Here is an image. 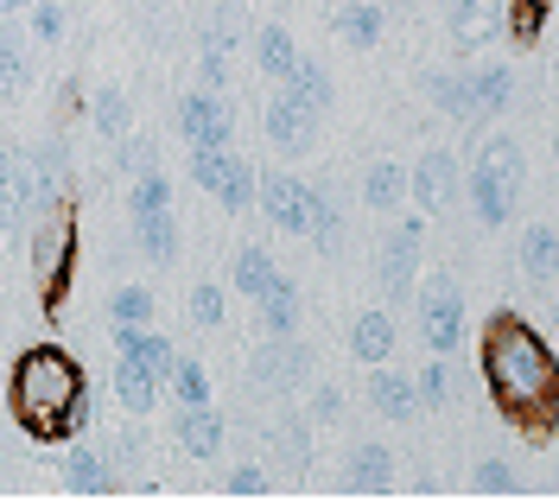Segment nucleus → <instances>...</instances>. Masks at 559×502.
<instances>
[{
  "instance_id": "f257e3e1",
  "label": "nucleus",
  "mask_w": 559,
  "mask_h": 502,
  "mask_svg": "<svg viewBox=\"0 0 559 502\" xmlns=\"http://www.w3.org/2000/svg\"><path fill=\"white\" fill-rule=\"evenodd\" d=\"M484 382H489V401L502 407L509 427L534 432V439L554 432V420H559V362H554V350H547V337L527 319H515V312L489 319Z\"/></svg>"
},
{
  "instance_id": "f03ea898",
  "label": "nucleus",
  "mask_w": 559,
  "mask_h": 502,
  "mask_svg": "<svg viewBox=\"0 0 559 502\" xmlns=\"http://www.w3.org/2000/svg\"><path fill=\"white\" fill-rule=\"evenodd\" d=\"M7 401H13V420L33 432V439H45V445H64V439H76V432L90 427L83 369L58 344H38V350H26V357L13 362Z\"/></svg>"
},
{
  "instance_id": "7ed1b4c3",
  "label": "nucleus",
  "mask_w": 559,
  "mask_h": 502,
  "mask_svg": "<svg viewBox=\"0 0 559 502\" xmlns=\"http://www.w3.org/2000/svg\"><path fill=\"white\" fill-rule=\"evenodd\" d=\"M522 146L515 141H489L484 153H477V166H471V204H477V216H484L489 229L496 223H509V211H515V198H522Z\"/></svg>"
},
{
  "instance_id": "20e7f679",
  "label": "nucleus",
  "mask_w": 559,
  "mask_h": 502,
  "mask_svg": "<svg viewBox=\"0 0 559 502\" xmlns=\"http://www.w3.org/2000/svg\"><path fill=\"white\" fill-rule=\"evenodd\" d=\"M419 319H426V350H432V357H452L457 344H464V299H457L452 274L426 280V306H419Z\"/></svg>"
},
{
  "instance_id": "39448f33",
  "label": "nucleus",
  "mask_w": 559,
  "mask_h": 502,
  "mask_svg": "<svg viewBox=\"0 0 559 502\" xmlns=\"http://www.w3.org/2000/svg\"><path fill=\"white\" fill-rule=\"evenodd\" d=\"M70 254H76V223H70V216H51V229L38 236V254H33V274H38V292H45V312H58V299H64Z\"/></svg>"
},
{
  "instance_id": "423d86ee",
  "label": "nucleus",
  "mask_w": 559,
  "mask_h": 502,
  "mask_svg": "<svg viewBox=\"0 0 559 502\" xmlns=\"http://www.w3.org/2000/svg\"><path fill=\"white\" fill-rule=\"evenodd\" d=\"M312 134H318V108L299 89H280L274 103H267V141L286 146V153H306Z\"/></svg>"
},
{
  "instance_id": "0eeeda50",
  "label": "nucleus",
  "mask_w": 559,
  "mask_h": 502,
  "mask_svg": "<svg viewBox=\"0 0 559 502\" xmlns=\"http://www.w3.org/2000/svg\"><path fill=\"white\" fill-rule=\"evenodd\" d=\"M261 211H267L274 229L306 236V223H312V191L299 179H286V172H267V179H261Z\"/></svg>"
},
{
  "instance_id": "6e6552de",
  "label": "nucleus",
  "mask_w": 559,
  "mask_h": 502,
  "mask_svg": "<svg viewBox=\"0 0 559 502\" xmlns=\"http://www.w3.org/2000/svg\"><path fill=\"white\" fill-rule=\"evenodd\" d=\"M178 134L191 146H229V108L216 103V89H198L178 103Z\"/></svg>"
},
{
  "instance_id": "1a4fd4ad",
  "label": "nucleus",
  "mask_w": 559,
  "mask_h": 502,
  "mask_svg": "<svg viewBox=\"0 0 559 502\" xmlns=\"http://www.w3.org/2000/svg\"><path fill=\"white\" fill-rule=\"evenodd\" d=\"M419 236H426V223H419V216H407V223L394 229V242L382 249V292H388V299H401V292H414Z\"/></svg>"
},
{
  "instance_id": "9d476101",
  "label": "nucleus",
  "mask_w": 559,
  "mask_h": 502,
  "mask_svg": "<svg viewBox=\"0 0 559 502\" xmlns=\"http://www.w3.org/2000/svg\"><path fill=\"white\" fill-rule=\"evenodd\" d=\"M452 153H426V159H419L414 172H407V191H414V204L426 216L432 211H445V204H452Z\"/></svg>"
},
{
  "instance_id": "9b49d317",
  "label": "nucleus",
  "mask_w": 559,
  "mask_h": 502,
  "mask_svg": "<svg viewBox=\"0 0 559 502\" xmlns=\"http://www.w3.org/2000/svg\"><path fill=\"white\" fill-rule=\"evenodd\" d=\"M349 357H356V362H369V369H382V362L394 357V319L369 306L362 319L349 324Z\"/></svg>"
},
{
  "instance_id": "f8f14e48",
  "label": "nucleus",
  "mask_w": 559,
  "mask_h": 502,
  "mask_svg": "<svg viewBox=\"0 0 559 502\" xmlns=\"http://www.w3.org/2000/svg\"><path fill=\"white\" fill-rule=\"evenodd\" d=\"M115 331H121V357L146 362V369H153L159 382H173V369H178V362H185V357H178V350H173V344H166V337H153L146 324H115Z\"/></svg>"
},
{
  "instance_id": "ddd939ff",
  "label": "nucleus",
  "mask_w": 559,
  "mask_h": 502,
  "mask_svg": "<svg viewBox=\"0 0 559 502\" xmlns=\"http://www.w3.org/2000/svg\"><path fill=\"white\" fill-rule=\"evenodd\" d=\"M369 401L382 407L388 420H414L419 414V382L394 375V369H369Z\"/></svg>"
},
{
  "instance_id": "4468645a",
  "label": "nucleus",
  "mask_w": 559,
  "mask_h": 502,
  "mask_svg": "<svg viewBox=\"0 0 559 502\" xmlns=\"http://www.w3.org/2000/svg\"><path fill=\"white\" fill-rule=\"evenodd\" d=\"M178 445H185L191 458H216V452H223V414H216V407H185V414H178Z\"/></svg>"
},
{
  "instance_id": "2eb2a0df",
  "label": "nucleus",
  "mask_w": 559,
  "mask_h": 502,
  "mask_svg": "<svg viewBox=\"0 0 559 502\" xmlns=\"http://www.w3.org/2000/svg\"><path fill=\"white\" fill-rule=\"evenodd\" d=\"M254 64L267 76H280V83H293L306 58L293 51V33H286V26H261V33H254Z\"/></svg>"
},
{
  "instance_id": "dca6fc26",
  "label": "nucleus",
  "mask_w": 559,
  "mask_h": 502,
  "mask_svg": "<svg viewBox=\"0 0 559 502\" xmlns=\"http://www.w3.org/2000/svg\"><path fill=\"white\" fill-rule=\"evenodd\" d=\"M115 401H121L128 414H146V407L159 401V375H153L146 362L121 357V362H115Z\"/></svg>"
},
{
  "instance_id": "f3484780",
  "label": "nucleus",
  "mask_w": 559,
  "mask_h": 502,
  "mask_svg": "<svg viewBox=\"0 0 559 502\" xmlns=\"http://www.w3.org/2000/svg\"><path fill=\"white\" fill-rule=\"evenodd\" d=\"M344 483L356 490V497H382L388 490V452L382 445H356L344 465Z\"/></svg>"
},
{
  "instance_id": "a211bd4d",
  "label": "nucleus",
  "mask_w": 559,
  "mask_h": 502,
  "mask_svg": "<svg viewBox=\"0 0 559 502\" xmlns=\"http://www.w3.org/2000/svg\"><path fill=\"white\" fill-rule=\"evenodd\" d=\"M337 33L356 51H376V38H382V0H349L344 13H337Z\"/></svg>"
},
{
  "instance_id": "6ab92c4d",
  "label": "nucleus",
  "mask_w": 559,
  "mask_h": 502,
  "mask_svg": "<svg viewBox=\"0 0 559 502\" xmlns=\"http://www.w3.org/2000/svg\"><path fill=\"white\" fill-rule=\"evenodd\" d=\"M64 483L70 490H90V497H115V477L103 470L96 452H83V445H70L64 452Z\"/></svg>"
},
{
  "instance_id": "aec40b11",
  "label": "nucleus",
  "mask_w": 559,
  "mask_h": 502,
  "mask_svg": "<svg viewBox=\"0 0 559 502\" xmlns=\"http://www.w3.org/2000/svg\"><path fill=\"white\" fill-rule=\"evenodd\" d=\"M254 375H261V382H299V375H306V350L286 344V337H274V344L261 350V362H254Z\"/></svg>"
},
{
  "instance_id": "412c9836",
  "label": "nucleus",
  "mask_w": 559,
  "mask_h": 502,
  "mask_svg": "<svg viewBox=\"0 0 559 502\" xmlns=\"http://www.w3.org/2000/svg\"><path fill=\"white\" fill-rule=\"evenodd\" d=\"M261 319H267L274 337H293V324H299V292H293V280H274V287L261 292Z\"/></svg>"
},
{
  "instance_id": "4be33fe9",
  "label": "nucleus",
  "mask_w": 559,
  "mask_h": 502,
  "mask_svg": "<svg viewBox=\"0 0 559 502\" xmlns=\"http://www.w3.org/2000/svg\"><path fill=\"white\" fill-rule=\"evenodd\" d=\"M134 229H140V249L153 254V261H173V254H178V223H173V211L134 216Z\"/></svg>"
},
{
  "instance_id": "5701e85b",
  "label": "nucleus",
  "mask_w": 559,
  "mask_h": 502,
  "mask_svg": "<svg viewBox=\"0 0 559 502\" xmlns=\"http://www.w3.org/2000/svg\"><path fill=\"white\" fill-rule=\"evenodd\" d=\"M274 280H280V274H274V254H267V249H242V254H236V292L261 299Z\"/></svg>"
},
{
  "instance_id": "b1692460",
  "label": "nucleus",
  "mask_w": 559,
  "mask_h": 502,
  "mask_svg": "<svg viewBox=\"0 0 559 502\" xmlns=\"http://www.w3.org/2000/svg\"><path fill=\"white\" fill-rule=\"evenodd\" d=\"M471 103H477V115L509 108V71H502V64H477V71H471Z\"/></svg>"
},
{
  "instance_id": "393cba45",
  "label": "nucleus",
  "mask_w": 559,
  "mask_h": 502,
  "mask_svg": "<svg viewBox=\"0 0 559 502\" xmlns=\"http://www.w3.org/2000/svg\"><path fill=\"white\" fill-rule=\"evenodd\" d=\"M401 198H407V172H401V166H369V179H362V204L394 211Z\"/></svg>"
},
{
  "instance_id": "a878e982",
  "label": "nucleus",
  "mask_w": 559,
  "mask_h": 502,
  "mask_svg": "<svg viewBox=\"0 0 559 502\" xmlns=\"http://www.w3.org/2000/svg\"><path fill=\"white\" fill-rule=\"evenodd\" d=\"M452 33H457V45H464V51H471V45H484V38L496 33V13H489V0H457Z\"/></svg>"
},
{
  "instance_id": "bb28decb",
  "label": "nucleus",
  "mask_w": 559,
  "mask_h": 502,
  "mask_svg": "<svg viewBox=\"0 0 559 502\" xmlns=\"http://www.w3.org/2000/svg\"><path fill=\"white\" fill-rule=\"evenodd\" d=\"M229 166H236V153H229V146H191V179L204 184L210 198L223 191V179H229Z\"/></svg>"
},
{
  "instance_id": "cd10ccee",
  "label": "nucleus",
  "mask_w": 559,
  "mask_h": 502,
  "mask_svg": "<svg viewBox=\"0 0 559 502\" xmlns=\"http://www.w3.org/2000/svg\"><path fill=\"white\" fill-rule=\"evenodd\" d=\"M90 121L103 128L108 141H121V134H128V121H134V108H128V96H121V89H96V103H90Z\"/></svg>"
},
{
  "instance_id": "c85d7f7f",
  "label": "nucleus",
  "mask_w": 559,
  "mask_h": 502,
  "mask_svg": "<svg viewBox=\"0 0 559 502\" xmlns=\"http://www.w3.org/2000/svg\"><path fill=\"white\" fill-rule=\"evenodd\" d=\"M540 33H547V0H509V38L534 45Z\"/></svg>"
},
{
  "instance_id": "c756f323",
  "label": "nucleus",
  "mask_w": 559,
  "mask_h": 502,
  "mask_svg": "<svg viewBox=\"0 0 559 502\" xmlns=\"http://www.w3.org/2000/svg\"><path fill=\"white\" fill-rule=\"evenodd\" d=\"M166 389L178 395V407H210V382H204V369H198L191 357L173 369V382H166Z\"/></svg>"
},
{
  "instance_id": "7c9ffc66",
  "label": "nucleus",
  "mask_w": 559,
  "mask_h": 502,
  "mask_svg": "<svg viewBox=\"0 0 559 502\" xmlns=\"http://www.w3.org/2000/svg\"><path fill=\"white\" fill-rule=\"evenodd\" d=\"M153 211H173V184L159 172H140L134 179V216H153Z\"/></svg>"
},
{
  "instance_id": "2f4dec72",
  "label": "nucleus",
  "mask_w": 559,
  "mask_h": 502,
  "mask_svg": "<svg viewBox=\"0 0 559 502\" xmlns=\"http://www.w3.org/2000/svg\"><path fill=\"white\" fill-rule=\"evenodd\" d=\"M432 96H439L445 115H477V103H471V76H432Z\"/></svg>"
},
{
  "instance_id": "473e14b6",
  "label": "nucleus",
  "mask_w": 559,
  "mask_h": 502,
  "mask_svg": "<svg viewBox=\"0 0 559 502\" xmlns=\"http://www.w3.org/2000/svg\"><path fill=\"white\" fill-rule=\"evenodd\" d=\"M554 261H559L554 229H527V242H522V267H527V274H547Z\"/></svg>"
},
{
  "instance_id": "72a5a7b5",
  "label": "nucleus",
  "mask_w": 559,
  "mask_h": 502,
  "mask_svg": "<svg viewBox=\"0 0 559 502\" xmlns=\"http://www.w3.org/2000/svg\"><path fill=\"white\" fill-rule=\"evenodd\" d=\"M286 89H299V96H306V103H312L318 115L331 108V76H324V64H299V76H293Z\"/></svg>"
},
{
  "instance_id": "f704fd0d",
  "label": "nucleus",
  "mask_w": 559,
  "mask_h": 502,
  "mask_svg": "<svg viewBox=\"0 0 559 502\" xmlns=\"http://www.w3.org/2000/svg\"><path fill=\"white\" fill-rule=\"evenodd\" d=\"M216 198H223V211H248V204H254V172H248L242 159L229 166V179H223V191H216Z\"/></svg>"
},
{
  "instance_id": "c9c22d12",
  "label": "nucleus",
  "mask_w": 559,
  "mask_h": 502,
  "mask_svg": "<svg viewBox=\"0 0 559 502\" xmlns=\"http://www.w3.org/2000/svg\"><path fill=\"white\" fill-rule=\"evenodd\" d=\"M153 319V292L146 287H121L115 292V324H146Z\"/></svg>"
},
{
  "instance_id": "e433bc0d",
  "label": "nucleus",
  "mask_w": 559,
  "mask_h": 502,
  "mask_svg": "<svg viewBox=\"0 0 559 502\" xmlns=\"http://www.w3.org/2000/svg\"><path fill=\"white\" fill-rule=\"evenodd\" d=\"M306 236H318L324 249L337 242V211H331V198H324V191H312V223H306Z\"/></svg>"
},
{
  "instance_id": "4c0bfd02",
  "label": "nucleus",
  "mask_w": 559,
  "mask_h": 502,
  "mask_svg": "<svg viewBox=\"0 0 559 502\" xmlns=\"http://www.w3.org/2000/svg\"><path fill=\"white\" fill-rule=\"evenodd\" d=\"M477 490L484 497H509L515 490V470L502 465V458H489V465H477Z\"/></svg>"
},
{
  "instance_id": "58836bf2",
  "label": "nucleus",
  "mask_w": 559,
  "mask_h": 502,
  "mask_svg": "<svg viewBox=\"0 0 559 502\" xmlns=\"http://www.w3.org/2000/svg\"><path fill=\"white\" fill-rule=\"evenodd\" d=\"M26 83V64H20V45L13 38H0V96H13Z\"/></svg>"
},
{
  "instance_id": "ea45409f",
  "label": "nucleus",
  "mask_w": 559,
  "mask_h": 502,
  "mask_svg": "<svg viewBox=\"0 0 559 502\" xmlns=\"http://www.w3.org/2000/svg\"><path fill=\"white\" fill-rule=\"evenodd\" d=\"M191 319L204 324V331H210V324H223V292H216V287H198V292H191Z\"/></svg>"
},
{
  "instance_id": "a19ab883",
  "label": "nucleus",
  "mask_w": 559,
  "mask_h": 502,
  "mask_svg": "<svg viewBox=\"0 0 559 502\" xmlns=\"http://www.w3.org/2000/svg\"><path fill=\"white\" fill-rule=\"evenodd\" d=\"M33 33L38 38H64V7H58V0H38L33 7Z\"/></svg>"
},
{
  "instance_id": "79ce46f5",
  "label": "nucleus",
  "mask_w": 559,
  "mask_h": 502,
  "mask_svg": "<svg viewBox=\"0 0 559 502\" xmlns=\"http://www.w3.org/2000/svg\"><path fill=\"white\" fill-rule=\"evenodd\" d=\"M445 395H452L445 369H439V362H426V375H419V401H426V407H445Z\"/></svg>"
},
{
  "instance_id": "37998d69",
  "label": "nucleus",
  "mask_w": 559,
  "mask_h": 502,
  "mask_svg": "<svg viewBox=\"0 0 559 502\" xmlns=\"http://www.w3.org/2000/svg\"><path fill=\"white\" fill-rule=\"evenodd\" d=\"M229 497H267V477H261L254 465L229 470Z\"/></svg>"
},
{
  "instance_id": "c03bdc74",
  "label": "nucleus",
  "mask_w": 559,
  "mask_h": 502,
  "mask_svg": "<svg viewBox=\"0 0 559 502\" xmlns=\"http://www.w3.org/2000/svg\"><path fill=\"white\" fill-rule=\"evenodd\" d=\"M121 172H134V179H140V172H153V146L128 141V146H121Z\"/></svg>"
},
{
  "instance_id": "a18cd8bd",
  "label": "nucleus",
  "mask_w": 559,
  "mask_h": 502,
  "mask_svg": "<svg viewBox=\"0 0 559 502\" xmlns=\"http://www.w3.org/2000/svg\"><path fill=\"white\" fill-rule=\"evenodd\" d=\"M13 184H20V153L0 146V204H13Z\"/></svg>"
},
{
  "instance_id": "49530a36",
  "label": "nucleus",
  "mask_w": 559,
  "mask_h": 502,
  "mask_svg": "<svg viewBox=\"0 0 559 502\" xmlns=\"http://www.w3.org/2000/svg\"><path fill=\"white\" fill-rule=\"evenodd\" d=\"M318 414L337 420V414H344V395H337V389H318Z\"/></svg>"
},
{
  "instance_id": "de8ad7c7",
  "label": "nucleus",
  "mask_w": 559,
  "mask_h": 502,
  "mask_svg": "<svg viewBox=\"0 0 559 502\" xmlns=\"http://www.w3.org/2000/svg\"><path fill=\"white\" fill-rule=\"evenodd\" d=\"M38 0H0V20H13V13H33Z\"/></svg>"
},
{
  "instance_id": "09e8293b",
  "label": "nucleus",
  "mask_w": 559,
  "mask_h": 502,
  "mask_svg": "<svg viewBox=\"0 0 559 502\" xmlns=\"http://www.w3.org/2000/svg\"><path fill=\"white\" fill-rule=\"evenodd\" d=\"M0 103H7V96H0Z\"/></svg>"
}]
</instances>
